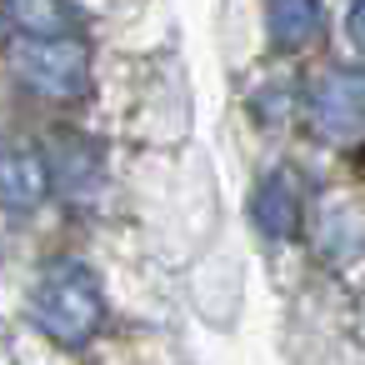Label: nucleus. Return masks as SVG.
Segmentation results:
<instances>
[{"instance_id":"1","label":"nucleus","mask_w":365,"mask_h":365,"mask_svg":"<svg viewBox=\"0 0 365 365\" xmlns=\"http://www.w3.org/2000/svg\"><path fill=\"white\" fill-rule=\"evenodd\" d=\"M31 320L66 350H81L101 320H106V300H101V285L96 275L81 265V260H56L41 280H36V295H31Z\"/></svg>"},{"instance_id":"2","label":"nucleus","mask_w":365,"mask_h":365,"mask_svg":"<svg viewBox=\"0 0 365 365\" xmlns=\"http://www.w3.org/2000/svg\"><path fill=\"white\" fill-rule=\"evenodd\" d=\"M16 76L51 101H76L91 86V51L76 36H21L11 46Z\"/></svg>"},{"instance_id":"3","label":"nucleus","mask_w":365,"mask_h":365,"mask_svg":"<svg viewBox=\"0 0 365 365\" xmlns=\"http://www.w3.org/2000/svg\"><path fill=\"white\" fill-rule=\"evenodd\" d=\"M310 125L325 140H350L365 125V76L360 71H325L310 91Z\"/></svg>"},{"instance_id":"4","label":"nucleus","mask_w":365,"mask_h":365,"mask_svg":"<svg viewBox=\"0 0 365 365\" xmlns=\"http://www.w3.org/2000/svg\"><path fill=\"white\" fill-rule=\"evenodd\" d=\"M250 220L265 240H290L300 225V180L290 170H270L250 195Z\"/></svg>"},{"instance_id":"5","label":"nucleus","mask_w":365,"mask_h":365,"mask_svg":"<svg viewBox=\"0 0 365 365\" xmlns=\"http://www.w3.org/2000/svg\"><path fill=\"white\" fill-rule=\"evenodd\" d=\"M51 195V165L36 155V150H0V205L6 210H36L41 200Z\"/></svg>"},{"instance_id":"6","label":"nucleus","mask_w":365,"mask_h":365,"mask_svg":"<svg viewBox=\"0 0 365 365\" xmlns=\"http://www.w3.org/2000/svg\"><path fill=\"white\" fill-rule=\"evenodd\" d=\"M265 26L280 51H300L320 36L325 16H320V0H265Z\"/></svg>"},{"instance_id":"7","label":"nucleus","mask_w":365,"mask_h":365,"mask_svg":"<svg viewBox=\"0 0 365 365\" xmlns=\"http://www.w3.org/2000/svg\"><path fill=\"white\" fill-rule=\"evenodd\" d=\"M26 36H71V0H6Z\"/></svg>"},{"instance_id":"8","label":"nucleus","mask_w":365,"mask_h":365,"mask_svg":"<svg viewBox=\"0 0 365 365\" xmlns=\"http://www.w3.org/2000/svg\"><path fill=\"white\" fill-rule=\"evenodd\" d=\"M345 31H350V41L365 51V0H350V21H345Z\"/></svg>"}]
</instances>
